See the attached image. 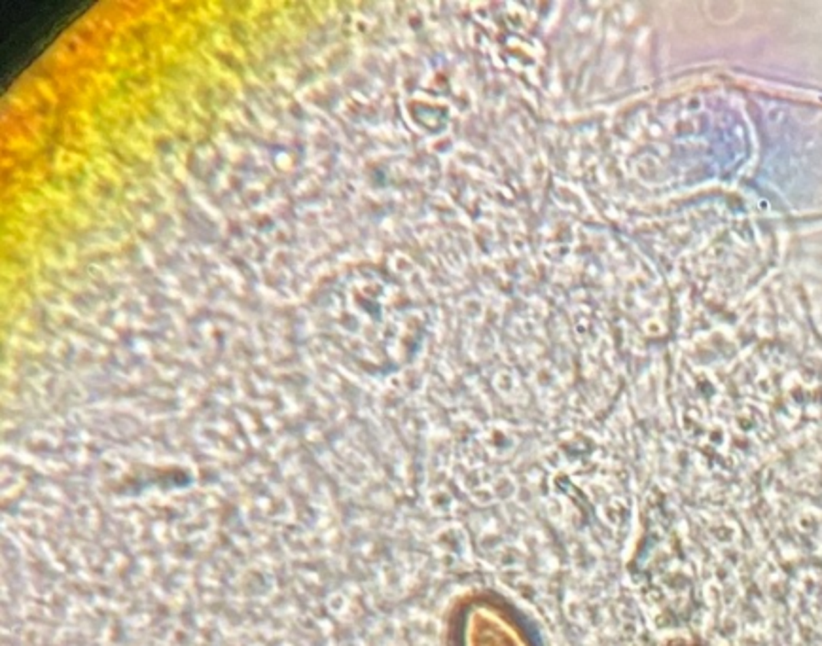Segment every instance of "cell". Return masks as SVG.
Segmentation results:
<instances>
[{"instance_id":"cell-1","label":"cell","mask_w":822,"mask_h":646,"mask_svg":"<svg viewBox=\"0 0 822 646\" xmlns=\"http://www.w3.org/2000/svg\"><path fill=\"white\" fill-rule=\"evenodd\" d=\"M449 646L540 645L525 618L508 601L491 593H474L453 613Z\"/></svg>"},{"instance_id":"cell-2","label":"cell","mask_w":822,"mask_h":646,"mask_svg":"<svg viewBox=\"0 0 822 646\" xmlns=\"http://www.w3.org/2000/svg\"><path fill=\"white\" fill-rule=\"evenodd\" d=\"M671 646H699V645H694V643H676V645H671Z\"/></svg>"}]
</instances>
